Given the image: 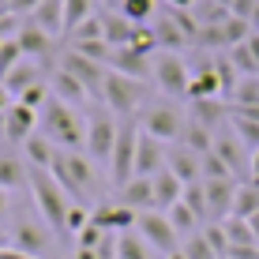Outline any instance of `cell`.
Here are the masks:
<instances>
[{
  "mask_svg": "<svg viewBox=\"0 0 259 259\" xmlns=\"http://www.w3.org/2000/svg\"><path fill=\"white\" fill-rule=\"evenodd\" d=\"M102 30H105V41H109L113 49H120V46H128V41H132L136 23H128L120 12H105L102 15Z\"/></svg>",
  "mask_w": 259,
  "mask_h": 259,
  "instance_id": "28",
  "label": "cell"
},
{
  "mask_svg": "<svg viewBox=\"0 0 259 259\" xmlns=\"http://www.w3.org/2000/svg\"><path fill=\"white\" fill-rule=\"evenodd\" d=\"M150 252H154V248H150L136 229L117 233V259H150Z\"/></svg>",
  "mask_w": 259,
  "mask_h": 259,
  "instance_id": "32",
  "label": "cell"
},
{
  "mask_svg": "<svg viewBox=\"0 0 259 259\" xmlns=\"http://www.w3.org/2000/svg\"><path fill=\"white\" fill-rule=\"evenodd\" d=\"M248 222H252V233H255V244H259V214H255V218H248Z\"/></svg>",
  "mask_w": 259,
  "mask_h": 259,
  "instance_id": "56",
  "label": "cell"
},
{
  "mask_svg": "<svg viewBox=\"0 0 259 259\" xmlns=\"http://www.w3.org/2000/svg\"><path fill=\"white\" fill-rule=\"evenodd\" d=\"M165 143H158L154 136H147V132H139L136 139V177H154L165 169Z\"/></svg>",
  "mask_w": 259,
  "mask_h": 259,
  "instance_id": "14",
  "label": "cell"
},
{
  "mask_svg": "<svg viewBox=\"0 0 259 259\" xmlns=\"http://www.w3.org/2000/svg\"><path fill=\"white\" fill-rule=\"evenodd\" d=\"M57 68H64L68 75H75L79 83L87 87V94L94 98V102H102V83H105V64H98V60H87L83 53H75V49H68L64 57H60V64Z\"/></svg>",
  "mask_w": 259,
  "mask_h": 259,
  "instance_id": "9",
  "label": "cell"
},
{
  "mask_svg": "<svg viewBox=\"0 0 259 259\" xmlns=\"http://www.w3.org/2000/svg\"><path fill=\"white\" fill-rule=\"evenodd\" d=\"M143 98H147V83L128 75H117V71H105V83H102V105L113 113L117 120H132L139 113Z\"/></svg>",
  "mask_w": 259,
  "mask_h": 259,
  "instance_id": "3",
  "label": "cell"
},
{
  "mask_svg": "<svg viewBox=\"0 0 259 259\" xmlns=\"http://www.w3.org/2000/svg\"><path fill=\"white\" fill-rule=\"evenodd\" d=\"M184 109H177V105H147V113L139 117V132H147V136H154L158 143H181V132H184Z\"/></svg>",
  "mask_w": 259,
  "mask_h": 259,
  "instance_id": "7",
  "label": "cell"
},
{
  "mask_svg": "<svg viewBox=\"0 0 259 259\" xmlns=\"http://www.w3.org/2000/svg\"><path fill=\"white\" fill-rule=\"evenodd\" d=\"M259 214V184H252V181H240L237 184V195H233V214L229 218H255Z\"/></svg>",
  "mask_w": 259,
  "mask_h": 259,
  "instance_id": "31",
  "label": "cell"
},
{
  "mask_svg": "<svg viewBox=\"0 0 259 259\" xmlns=\"http://www.w3.org/2000/svg\"><path fill=\"white\" fill-rule=\"evenodd\" d=\"M255 4L259 0H233V4H229V15H233V19H252V12H255Z\"/></svg>",
  "mask_w": 259,
  "mask_h": 259,
  "instance_id": "49",
  "label": "cell"
},
{
  "mask_svg": "<svg viewBox=\"0 0 259 259\" xmlns=\"http://www.w3.org/2000/svg\"><path fill=\"white\" fill-rule=\"evenodd\" d=\"M71 49H75V53H83L87 60H98V64H105V68H109L113 46H109L105 38H91V41H71Z\"/></svg>",
  "mask_w": 259,
  "mask_h": 259,
  "instance_id": "37",
  "label": "cell"
},
{
  "mask_svg": "<svg viewBox=\"0 0 259 259\" xmlns=\"http://www.w3.org/2000/svg\"><path fill=\"white\" fill-rule=\"evenodd\" d=\"M0 248H4V229H0Z\"/></svg>",
  "mask_w": 259,
  "mask_h": 259,
  "instance_id": "60",
  "label": "cell"
},
{
  "mask_svg": "<svg viewBox=\"0 0 259 259\" xmlns=\"http://www.w3.org/2000/svg\"><path fill=\"white\" fill-rule=\"evenodd\" d=\"M120 207H128V210H154V184H150V177H132L128 184L120 188Z\"/></svg>",
  "mask_w": 259,
  "mask_h": 259,
  "instance_id": "22",
  "label": "cell"
},
{
  "mask_svg": "<svg viewBox=\"0 0 259 259\" xmlns=\"http://www.w3.org/2000/svg\"><path fill=\"white\" fill-rule=\"evenodd\" d=\"M165 218H169V226L177 229V237H192V233H199V226H203V222L195 218L188 207H184V199H181V203H173V207L165 210Z\"/></svg>",
  "mask_w": 259,
  "mask_h": 259,
  "instance_id": "33",
  "label": "cell"
},
{
  "mask_svg": "<svg viewBox=\"0 0 259 259\" xmlns=\"http://www.w3.org/2000/svg\"><path fill=\"white\" fill-rule=\"evenodd\" d=\"M15 41H19L23 57H26V60H34V64H46V60L53 57V46H57V38H53V34H46L41 26H34L30 19L19 26Z\"/></svg>",
  "mask_w": 259,
  "mask_h": 259,
  "instance_id": "11",
  "label": "cell"
},
{
  "mask_svg": "<svg viewBox=\"0 0 259 259\" xmlns=\"http://www.w3.org/2000/svg\"><path fill=\"white\" fill-rule=\"evenodd\" d=\"M91 15H94V0H64V34H71Z\"/></svg>",
  "mask_w": 259,
  "mask_h": 259,
  "instance_id": "36",
  "label": "cell"
},
{
  "mask_svg": "<svg viewBox=\"0 0 259 259\" xmlns=\"http://www.w3.org/2000/svg\"><path fill=\"white\" fill-rule=\"evenodd\" d=\"M30 192H34V207H38L46 229H57V233H68V192L53 181L49 169H30Z\"/></svg>",
  "mask_w": 259,
  "mask_h": 259,
  "instance_id": "2",
  "label": "cell"
},
{
  "mask_svg": "<svg viewBox=\"0 0 259 259\" xmlns=\"http://www.w3.org/2000/svg\"><path fill=\"white\" fill-rule=\"evenodd\" d=\"M165 259H184V252H181V248H177V252H169Z\"/></svg>",
  "mask_w": 259,
  "mask_h": 259,
  "instance_id": "58",
  "label": "cell"
},
{
  "mask_svg": "<svg viewBox=\"0 0 259 259\" xmlns=\"http://www.w3.org/2000/svg\"><path fill=\"white\" fill-rule=\"evenodd\" d=\"M117 132H120V120L113 117L109 109H91V120H87V158L109 165Z\"/></svg>",
  "mask_w": 259,
  "mask_h": 259,
  "instance_id": "6",
  "label": "cell"
},
{
  "mask_svg": "<svg viewBox=\"0 0 259 259\" xmlns=\"http://www.w3.org/2000/svg\"><path fill=\"white\" fill-rule=\"evenodd\" d=\"M218 4H226V8H229V4H233V0H218Z\"/></svg>",
  "mask_w": 259,
  "mask_h": 259,
  "instance_id": "61",
  "label": "cell"
},
{
  "mask_svg": "<svg viewBox=\"0 0 259 259\" xmlns=\"http://www.w3.org/2000/svg\"><path fill=\"white\" fill-rule=\"evenodd\" d=\"M102 237H105V229L94 226V222H87V226L75 233V244L79 248H98V244H102Z\"/></svg>",
  "mask_w": 259,
  "mask_h": 259,
  "instance_id": "47",
  "label": "cell"
},
{
  "mask_svg": "<svg viewBox=\"0 0 259 259\" xmlns=\"http://www.w3.org/2000/svg\"><path fill=\"white\" fill-rule=\"evenodd\" d=\"M30 184V165L15 154H0V188L4 192H19Z\"/></svg>",
  "mask_w": 259,
  "mask_h": 259,
  "instance_id": "25",
  "label": "cell"
},
{
  "mask_svg": "<svg viewBox=\"0 0 259 259\" xmlns=\"http://www.w3.org/2000/svg\"><path fill=\"white\" fill-rule=\"evenodd\" d=\"M41 0H4V4H0V12H8V15H34V8H38Z\"/></svg>",
  "mask_w": 259,
  "mask_h": 259,
  "instance_id": "48",
  "label": "cell"
},
{
  "mask_svg": "<svg viewBox=\"0 0 259 259\" xmlns=\"http://www.w3.org/2000/svg\"><path fill=\"white\" fill-rule=\"evenodd\" d=\"M0 139H4V113H0Z\"/></svg>",
  "mask_w": 259,
  "mask_h": 259,
  "instance_id": "59",
  "label": "cell"
},
{
  "mask_svg": "<svg viewBox=\"0 0 259 259\" xmlns=\"http://www.w3.org/2000/svg\"><path fill=\"white\" fill-rule=\"evenodd\" d=\"M150 30H154V41H158V49H165V53H177V49H184V46H192V41H188V34H184L181 26L173 23V15H169L165 8L154 15Z\"/></svg>",
  "mask_w": 259,
  "mask_h": 259,
  "instance_id": "20",
  "label": "cell"
},
{
  "mask_svg": "<svg viewBox=\"0 0 259 259\" xmlns=\"http://www.w3.org/2000/svg\"><path fill=\"white\" fill-rule=\"evenodd\" d=\"M41 136H49L57 150H87V124L79 120V109L57 98L41 105Z\"/></svg>",
  "mask_w": 259,
  "mask_h": 259,
  "instance_id": "1",
  "label": "cell"
},
{
  "mask_svg": "<svg viewBox=\"0 0 259 259\" xmlns=\"http://www.w3.org/2000/svg\"><path fill=\"white\" fill-rule=\"evenodd\" d=\"M229 105H259V75H240L229 94Z\"/></svg>",
  "mask_w": 259,
  "mask_h": 259,
  "instance_id": "35",
  "label": "cell"
},
{
  "mask_svg": "<svg viewBox=\"0 0 259 259\" xmlns=\"http://www.w3.org/2000/svg\"><path fill=\"white\" fill-rule=\"evenodd\" d=\"M181 252H184V259H218V255H214V248L207 244V237H203V233L184 237V248H181Z\"/></svg>",
  "mask_w": 259,
  "mask_h": 259,
  "instance_id": "41",
  "label": "cell"
},
{
  "mask_svg": "<svg viewBox=\"0 0 259 259\" xmlns=\"http://www.w3.org/2000/svg\"><path fill=\"white\" fill-rule=\"evenodd\" d=\"M4 214H8V192L0 188V218H4Z\"/></svg>",
  "mask_w": 259,
  "mask_h": 259,
  "instance_id": "55",
  "label": "cell"
},
{
  "mask_svg": "<svg viewBox=\"0 0 259 259\" xmlns=\"http://www.w3.org/2000/svg\"><path fill=\"white\" fill-rule=\"evenodd\" d=\"M38 124H41V113L38 109H30V105H23V102H12V109L4 113V139L26 143V139L34 136Z\"/></svg>",
  "mask_w": 259,
  "mask_h": 259,
  "instance_id": "13",
  "label": "cell"
},
{
  "mask_svg": "<svg viewBox=\"0 0 259 259\" xmlns=\"http://www.w3.org/2000/svg\"><path fill=\"white\" fill-rule=\"evenodd\" d=\"M248 23H252V30H259V4H255V12H252V19H248Z\"/></svg>",
  "mask_w": 259,
  "mask_h": 259,
  "instance_id": "57",
  "label": "cell"
},
{
  "mask_svg": "<svg viewBox=\"0 0 259 259\" xmlns=\"http://www.w3.org/2000/svg\"><path fill=\"white\" fill-rule=\"evenodd\" d=\"M49 94L57 98V102L71 105V109H83V105L91 102V94H87V87L79 83L75 75H68L64 68H57V71H53V79H49Z\"/></svg>",
  "mask_w": 259,
  "mask_h": 259,
  "instance_id": "18",
  "label": "cell"
},
{
  "mask_svg": "<svg viewBox=\"0 0 259 259\" xmlns=\"http://www.w3.org/2000/svg\"><path fill=\"white\" fill-rule=\"evenodd\" d=\"M91 222V210H87V203H71L68 207V237H75L79 229Z\"/></svg>",
  "mask_w": 259,
  "mask_h": 259,
  "instance_id": "46",
  "label": "cell"
},
{
  "mask_svg": "<svg viewBox=\"0 0 259 259\" xmlns=\"http://www.w3.org/2000/svg\"><path fill=\"white\" fill-rule=\"evenodd\" d=\"M207 192V210L214 222H226L233 214V195H237V181H203Z\"/></svg>",
  "mask_w": 259,
  "mask_h": 259,
  "instance_id": "19",
  "label": "cell"
},
{
  "mask_svg": "<svg viewBox=\"0 0 259 259\" xmlns=\"http://www.w3.org/2000/svg\"><path fill=\"white\" fill-rule=\"evenodd\" d=\"M150 75H154L158 91L169 98H188V83H192V68L181 53H158L150 60Z\"/></svg>",
  "mask_w": 259,
  "mask_h": 259,
  "instance_id": "5",
  "label": "cell"
},
{
  "mask_svg": "<svg viewBox=\"0 0 259 259\" xmlns=\"http://www.w3.org/2000/svg\"><path fill=\"white\" fill-rule=\"evenodd\" d=\"M150 184H154V210H169L173 203H181V195H184V184L177 181L169 169H162V173H154L150 177Z\"/></svg>",
  "mask_w": 259,
  "mask_h": 259,
  "instance_id": "23",
  "label": "cell"
},
{
  "mask_svg": "<svg viewBox=\"0 0 259 259\" xmlns=\"http://www.w3.org/2000/svg\"><path fill=\"white\" fill-rule=\"evenodd\" d=\"M199 165H203V181H237V177L229 173V165L222 162L214 150H210V154H203V162H199Z\"/></svg>",
  "mask_w": 259,
  "mask_h": 259,
  "instance_id": "40",
  "label": "cell"
},
{
  "mask_svg": "<svg viewBox=\"0 0 259 259\" xmlns=\"http://www.w3.org/2000/svg\"><path fill=\"white\" fill-rule=\"evenodd\" d=\"M210 98H222V83L214 75V57H199L188 83V102H210Z\"/></svg>",
  "mask_w": 259,
  "mask_h": 259,
  "instance_id": "15",
  "label": "cell"
},
{
  "mask_svg": "<svg viewBox=\"0 0 259 259\" xmlns=\"http://www.w3.org/2000/svg\"><path fill=\"white\" fill-rule=\"evenodd\" d=\"M136 218L139 214L136 210H128V207H120V203H98V207L91 210V222L94 226H102L105 233H128V229H136Z\"/></svg>",
  "mask_w": 259,
  "mask_h": 259,
  "instance_id": "17",
  "label": "cell"
},
{
  "mask_svg": "<svg viewBox=\"0 0 259 259\" xmlns=\"http://www.w3.org/2000/svg\"><path fill=\"white\" fill-rule=\"evenodd\" d=\"M23 60V49H19V41H4V49H0V79L8 75L15 64Z\"/></svg>",
  "mask_w": 259,
  "mask_h": 259,
  "instance_id": "45",
  "label": "cell"
},
{
  "mask_svg": "<svg viewBox=\"0 0 259 259\" xmlns=\"http://www.w3.org/2000/svg\"><path fill=\"white\" fill-rule=\"evenodd\" d=\"M30 23L34 26H41L46 34H64V0H41L38 8H34V15H30Z\"/></svg>",
  "mask_w": 259,
  "mask_h": 259,
  "instance_id": "26",
  "label": "cell"
},
{
  "mask_svg": "<svg viewBox=\"0 0 259 259\" xmlns=\"http://www.w3.org/2000/svg\"><path fill=\"white\" fill-rule=\"evenodd\" d=\"M222 229H226V237H229V248H237V244H255L252 222H244V218H226V222H222Z\"/></svg>",
  "mask_w": 259,
  "mask_h": 259,
  "instance_id": "39",
  "label": "cell"
},
{
  "mask_svg": "<svg viewBox=\"0 0 259 259\" xmlns=\"http://www.w3.org/2000/svg\"><path fill=\"white\" fill-rule=\"evenodd\" d=\"M136 139H139V124L136 120H120L117 143H113V154H109V184L113 188H124V184L136 177Z\"/></svg>",
  "mask_w": 259,
  "mask_h": 259,
  "instance_id": "4",
  "label": "cell"
},
{
  "mask_svg": "<svg viewBox=\"0 0 259 259\" xmlns=\"http://www.w3.org/2000/svg\"><path fill=\"white\" fill-rule=\"evenodd\" d=\"M181 147H188L192 154H210L214 150V132L207 128V124H199V120H184V132H181Z\"/></svg>",
  "mask_w": 259,
  "mask_h": 259,
  "instance_id": "27",
  "label": "cell"
},
{
  "mask_svg": "<svg viewBox=\"0 0 259 259\" xmlns=\"http://www.w3.org/2000/svg\"><path fill=\"white\" fill-rule=\"evenodd\" d=\"M203 158L199 154H192L188 147H181V143H169V150H165V169L177 177V181L188 188V184H195V181H203Z\"/></svg>",
  "mask_w": 259,
  "mask_h": 259,
  "instance_id": "10",
  "label": "cell"
},
{
  "mask_svg": "<svg viewBox=\"0 0 259 259\" xmlns=\"http://www.w3.org/2000/svg\"><path fill=\"white\" fill-rule=\"evenodd\" d=\"M91 38H105V30H102V15H91L87 23H79L75 30H71V41H91Z\"/></svg>",
  "mask_w": 259,
  "mask_h": 259,
  "instance_id": "44",
  "label": "cell"
},
{
  "mask_svg": "<svg viewBox=\"0 0 259 259\" xmlns=\"http://www.w3.org/2000/svg\"><path fill=\"white\" fill-rule=\"evenodd\" d=\"M0 83L8 87V94H12V98H19V94L26 91V87L41 83V64H34V60H26V57H23L19 64H15L12 71H8L4 79H0Z\"/></svg>",
  "mask_w": 259,
  "mask_h": 259,
  "instance_id": "24",
  "label": "cell"
},
{
  "mask_svg": "<svg viewBox=\"0 0 259 259\" xmlns=\"http://www.w3.org/2000/svg\"><path fill=\"white\" fill-rule=\"evenodd\" d=\"M23 147H26V165H30V169H49L53 158H57V147H53V139H49V136H38V132H34V136L23 143Z\"/></svg>",
  "mask_w": 259,
  "mask_h": 259,
  "instance_id": "29",
  "label": "cell"
},
{
  "mask_svg": "<svg viewBox=\"0 0 259 259\" xmlns=\"http://www.w3.org/2000/svg\"><path fill=\"white\" fill-rule=\"evenodd\" d=\"M12 102H15V98L8 94V87H4V83H0V113H8V109H12Z\"/></svg>",
  "mask_w": 259,
  "mask_h": 259,
  "instance_id": "53",
  "label": "cell"
},
{
  "mask_svg": "<svg viewBox=\"0 0 259 259\" xmlns=\"http://www.w3.org/2000/svg\"><path fill=\"white\" fill-rule=\"evenodd\" d=\"M229 128H233V136L244 143V150H259V124L248 120V117H237V113H229Z\"/></svg>",
  "mask_w": 259,
  "mask_h": 259,
  "instance_id": "34",
  "label": "cell"
},
{
  "mask_svg": "<svg viewBox=\"0 0 259 259\" xmlns=\"http://www.w3.org/2000/svg\"><path fill=\"white\" fill-rule=\"evenodd\" d=\"M12 248H19V252H26V255L46 259L53 244H49V233L38 226V222H15V229H12Z\"/></svg>",
  "mask_w": 259,
  "mask_h": 259,
  "instance_id": "16",
  "label": "cell"
},
{
  "mask_svg": "<svg viewBox=\"0 0 259 259\" xmlns=\"http://www.w3.org/2000/svg\"><path fill=\"white\" fill-rule=\"evenodd\" d=\"M109 71H117V75H128V79H147V71H150V57H143V53H136L132 46H120V49H113V57H109Z\"/></svg>",
  "mask_w": 259,
  "mask_h": 259,
  "instance_id": "21",
  "label": "cell"
},
{
  "mask_svg": "<svg viewBox=\"0 0 259 259\" xmlns=\"http://www.w3.org/2000/svg\"><path fill=\"white\" fill-rule=\"evenodd\" d=\"M49 83H46V79H41V83H34V87H26V91L19 94V98H15V102H23V105H30V109H41V105H46L49 102Z\"/></svg>",
  "mask_w": 259,
  "mask_h": 259,
  "instance_id": "43",
  "label": "cell"
},
{
  "mask_svg": "<svg viewBox=\"0 0 259 259\" xmlns=\"http://www.w3.org/2000/svg\"><path fill=\"white\" fill-rule=\"evenodd\" d=\"M136 233L147 240L154 252H162V255H169V252H177V229L169 226V218L162 210H143L139 218H136Z\"/></svg>",
  "mask_w": 259,
  "mask_h": 259,
  "instance_id": "8",
  "label": "cell"
},
{
  "mask_svg": "<svg viewBox=\"0 0 259 259\" xmlns=\"http://www.w3.org/2000/svg\"><path fill=\"white\" fill-rule=\"evenodd\" d=\"M0 259H38V255H26V252H19V248L4 244V248H0Z\"/></svg>",
  "mask_w": 259,
  "mask_h": 259,
  "instance_id": "50",
  "label": "cell"
},
{
  "mask_svg": "<svg viewBox=\"0 0 259 259\" xmlns=\"http://www.w3.org/2000/svg\"><path fill=\"white\" fill-rule=\"evenodd\" d=\"M184 207H188L195 218L199 222H210V210H207V192H203V181H195V184H188V188H184Z\"/></svg>",
  "mask_w": 259,
  "mask_h": 259,
  "instance_id": "38",
  "label": "cell"
},
{
  "mask_svg": "<svg viewBox=\"0 0 259 259\" xmlns=\"http://www.w3.org/2000/svg\"><path fill=\"white\" fill-rule=\"evenodd\" d=\"M248 181H252V184H259V150L252 154V162H248Z\"/></svg>",
  "mask_w": 259,
  "mask_h": 259,
  "instance_id": "52",
  "label": "cell"
},
{
  "mask_svg": "<svg viewBox=\"0 0 259 259\" xmlns=\"http://www.w3.org/2000/svg\"><path fill=\"white\" fill-rule=\"evenodd\" d=\"M203 237H207V244L214 248V255L226 259V252H229V237H226V229H222V222H207Z\"/></svg>",
  "mask_w": 259,
  "mask_h": 259,
  "instance_id": "42",
  "label": "cell"
},
{
  "mask_svg": "<svg viewBox=\"0 0 259 259\" xmlns=\"http://www.w3.org/2000/svg\"><path fill=\"white\" fill-rule=\"evenodd\" d=\"M75 259H102V255H98L94 248H79V252H75Z\"/></svg>",
  "mask_w": 259,
  "mask_h": 259,
  "instance_id": "54",
  "label": "cell"
},
{
  "mask_svg": "<svg viewBox=\"0 0 259 259\" xmlns=\"http://www.w3.org/2000/svg\"><path fill=\"white\" fill-rule=\"evenodd\" d=\"M165 8H177V12H192L195 8V0H162Z\"/></svg>",
  "mask_w": 259,
  "mask_h": 259,
  "instance_id": "51",
  "label": "cell"
},
{
  "mask_svg": "<svg viewBox=\"0 0 259 259\" xmlns=\"http://www.w3.org/2000/svg\"><path fill=\"white\" fill-rule=\"evenodd\" d=\"M188 117L199 120V124H207L210 132H218V124L229 120V105H222V98H210V102H192Z\"/></svg>",
  "mask_w": 259,
  "mask_h": 259,
  "instance_id": "30",
  "label": "cell"
},
{
  "mask_svg": "<svg viewBox=\"0 0 259 259\" xmlns=\"http://www.w3.org/2000/svg\"><path fill=\"white\" fill-rule=\"evenodd\" d=\"M214 154L229 165L233 177H244V181H248V162H252V158H248L244 143L233 136V128H229V132H214Z\"/></svg>",
  "mask_w": 259,
  "mask_h": 259,
  "instance_id": "12",
  "label": "cell"
}]
</instances>
